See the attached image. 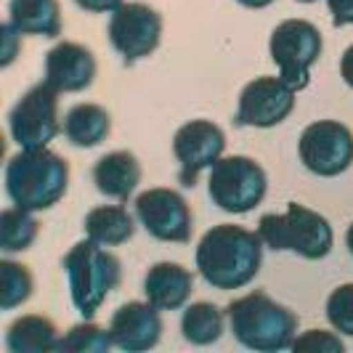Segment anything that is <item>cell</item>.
<instances>
[{
	"label": "cell",
	"instance_id": "obj_1",
	"mask_svg": "<svg viewBox=\"0 0 353 353\" xmlns=\"http://www.w3.org/2000/svg\"><path fill=\"white\" fill-rule=\"evenodd\" d=\"M263 263L261 234L234 223L212 226L196 245V268L215 290H239L250 284Z\"/></svg>",
	"mask_w": 353,
	"mask_h": 353
},
{
	"label": "cell",
	"instance_id": "obj_2",
	"mask_svg": "<svg viewBox=\"0 0 353 353\" xmlns=\"http://www.w3.org/2000/svg\"><path fill=\"white\" fill-rule=\"evenodd\" d=\"M70 186V162L46 149H21L6 165V192L24 210H48Z\"/></svg>",
	"mask_w": 353,
	"mask_h": 353
},
{
	"label": "cell",
	"instance_id": "obj_3",
	"mask_svg": "<svg viewBox=\"0 0 353 353\" xmlns=\"http://www.w3.org/2000/svg\"><path fill=\"white\" fill-rule=\"evenodd\" d=\"M226 316L231 335L250 351L276 353L292 348L298 332V314L282 303L271 301L263 290L229 303Z\"/></svg>",
	"mask_w": 353,
	"mask_h": 353
},
{
	"label": "cell",
	"instance_id": "obj_4",
	"mask_svg": "<svg viewBox=\"0 0 353 353\" xmlns=\"http://www.w3.org/2000/svg\"><path fill=\"white\" fill-rule=\"evenodd\" d=\"M61 265L67 271L72 305L83 314V319L90 321L99 314L106 295L120 287V279H123L120 258L106 252L104 245L88 239V242H77L64 255Z\"/></svg>",
	"mask_w": 353,
	"mask_h": 353
},
{
	"label": "cell",
	"instance_id": "obj_5",
	"mask_svg": "<svg viewBox=\"0 0 353 353\" xmlns=\"http://www.w3.org/2000/svg\"><path fill=\"white\" fill-rule=\"evenodd\" d=\"M258 234L263 239V245L274 252H298L305 261H321L330 255V250L335 245V234L332 226L324 215L316 210H308L298 202H290L287 212H265L258 223Z\"/></svg>",
	"mask_w": 353,
	"mask_h": 353
},
{
	"label": "cell",
	"instance_id": "obj_6",
	"mask_svg": "<svg viewBox=\"0 0 353 353\" xmlns=\"http://www.w3.org/2000/svg\"><path fill=\"white\" fill-rule=\"evenodd\" d=\"M265 189H268V178L255 159L234 154V157H221L210 168L208 192L212 205H218L223 212L234 215L250 212L263 202Z\"/></svg>",
	"mask_w": 353,
	"mask_h": 353
},
{
	"label": "cell",
	"instance_id": "obj_7",
	"mask_svg": "<svg viewBox=\"0 0 353 353\" xmlns=\"http://www.w3.org/2000/svg\"><path fill=\"white\" fill-rule=\"evenodd\" d=\"M321 32L316 24L305 19H287L282 21L268 40V53L279 67V77L290 88L303 90L311 83V67L321 56Z\"/></svg>",
	"mask_w": 353,
	"mask_h": 353
},
{
	"label": "cell",
	"instance_id": "obj_8",
	"mask_svg": "<svg viewBox=\"0 0 353 353\" xmlns=\"http://www.w3.org/2000/svg\"><path fill=\"white\" fill-rule=\"evenodd\" d=\"M11 139L21 149H46L59 136V90L51 83H37L19 99L8 114Z\"/></svg>",
	"mask_w": 353,
	"mask_h": 353
},
{
	"label": "cell",
	"instance_id": "obj_9",
	"mask_svg": "<svg viewBox=\"0 0 353 353\" xmlns=\"http://www.w3.org/2000/svg\"><path fill=\"white\" fill-rule=\"evenodd\" d=\"M298 152L301 162L314 176H340L353 162V136L337 120H319L303 130Z\"/></svg>",
	"mask_w": 353,
	"mask_h": 353
},
{
	"label": "cell",
	"instance_id": "obj_10",
	"mask_svg": "<svg viewBox=\"0 0 353 353\" xmlns=\"http://www.w3.org/2000/svg\"><path fill=\"white\" fill-rule=\"evenodd\" d=\"M162 37V17L146 3H123L112 11L109 43L123 56L125 64H133L157 51Z\"/></svg>",
	"mask_w": 353,
	"mask_h": 353
},
{
	"label": "cell",
	"instance_id": "obj_11",
	"mask_svg": "<svg viewBox=\"0 0 353 353\" xmlns=\"http://www.w3.org/2000/svg\"><path fill=\"white\" fill-rule=\"evenodd\" d=\"M136 215L141 226L159 242H181L186 245L192 239V210L189 202L178 194L176 189H149L136 196Z\"/></svg>",
	"mask_w": 353,
	"mask_h": 353
},
{
	"label": "cell",
	"instance_id": "obj_12",
	"mask_svg": "<svg viewBox=\"0 0 353 353\" xmlns=\"http://www.w3.org/2000/svg\"><path fill=\"white\" fill-rule=\"evenodd\" d=\"M295 93L282 77H255L239 93V109H236V125L248 128H274L290 117L295 109Z\"/></svg>",
	"mask_w": 353,
	"mask_h": 353
},
{
	"label": "cell",
	"instance_id": "obj_13",
	"mask_svg": "<svg viewBox=\"0 0 353 353\" xmlns=\"http://www.w3.org/2000/svg\"><path fill=\"white\" fill-rule=\"evenodd\" d=\"M223 149H226V136L210 120H192L178 128L173 139V154L181 162V173H178L181 186L192 189L199 173L221 159Z\"/></svg>",
	"mask_w": 353,
	"mask_h": 353
},
{
	"label": "cell",
	"instance_id": "obj_14",
	"mask_svg": "<svg viewBox=\"0 0 353 353\" xmlns=\"http://www.w3.org/2000/svg\"><path fill=\"white\" fill-rule=\"evenodd\" d=\"M109 335L120 351L141 353L154 348L162 337L159 308H154L152 303H125L114 311V316L109 321Z\"/></svg>",
	"mask_w": 353,
	"mask_h": 353
},
{
	"label": "cell",
	"instance_id": "obj_15",
	"mask_svg": "<svg viewBox=\"0 0 353 353\" xmlns=\"http://www.w3.org/2000/svg\"><path fill=\"white\" fill-rule=\"evenodd\" d=\"M96 80V59L80 43H59L46 53V83L59 93H77L93 85Z\"/></svg>",
	"mask_w": 353,
	"mask_h": 353
},
{
	"label": "cell",
	"instance_id": "obj_16",
	"mask_svg": "<svg viewBox=\"0 0 353 353\" xmlns=\"http://www.w3.org/2000/svg\"><path fill=\"white\" fill-rule=\"evenodd\" d=\"M143 292L159 311H178L194 292V274L178 263H154L143 276Z\"/></svg>",
	"mask_w": 353,
	"mask_h": 353
},
{
	"label": "cell",
	"instance_id": "obj_17",
	"mask_svg": "<svg viewBox=\"0 0 353 353\" xmlns=\"http://www.w3.org/2000/svg\"><path fill=\"white\" fill-rule=\"evenodd\" d=\"M93 183L104 196L128 202V196L141 183V165L133 152H109L93 165Z\"/></svg>",
	"mask_w": 353,
	"mask_h": 353
},
{
	"label": "cell",
	"instance_id": "obj_18",
	"mask_svg": "<svg viewBox=\"0 0 353 353\" xmlns=\"http://www.w3.org/2000/svg\"><path fill=\"white\" fill-rule=\"evenodd\" d=\"M59 330L48 316L27 314L8 324L6 348L11 353H48L59 348Z\"/></svg>",
	"mask_w": 353,
	"mask_h": 353
},
{
	"label": "cell",
	"instance_id": "obj_19",
	"mask_svg": "<svg viewBox=\"0 0 353 353\" xmlns=\"http://www.w3.org/2000/svg\"><path fill=\"white\" fill-rule=\"evenodd\" d=\"M8 17L19 35H61L59 0H8Z\"/></svg>",
	"mask_w": 353,
	"mask_h": 353
},
{
	"label": "cell",
	"instance_id": "obj_20",
	"mask_svg": "<svg viewBox=\"0 0 353 353\" xmlns=\"http://www.w3.org/2000/svg\"><path fill=\"white\" fill-rule=\"evenodd\" d=\"M61 130L72 146L90 149V146H99L101 141H106V136L112 130V117L104 106L77 104L67 112Z\"/></svg>",
	"mask_w": 353,
	"mask_h": 353
},
{
	"label": "cell",
	"instance_id": "obj_21",
	"mask_svg": "<svg viewBox=\"0 0 353 353\" xmlns=\"http://www.w3.org/2000/svg\"><path fill=\"white\" fill-rule=\"evenodd\" d=\"M83 229L93 242H99L104 248H117V245H125L128 239H133L136 221L123 205H101L85 215Z\"/></svg>",
	"mask_w": 353,
	"mask_h": 353
},
{
	"label": "cell",
	"instance_id": "obj_22",
	"mask_svg": "<svg viewBox=\"0 0 353 353\" xmlns=\"http://www.w3.org/2000/svg\"><path fill=\"white\" fill-rule=\"evenodd\" d=\"M181 332L192 345H212L223 335V314L212 303H192L181 316Z\"/></svg>",
	"mask_w": 353,
	"mask_h": 353
},
{
	"label": "cell",
	"instance_id": "obj_23",
	"mask_svg": "<svg viewBox=\"0 0 353 353\" xmlns=\"http://www.w3.org/2000/svg\"><path fill=\"white\" fill-rule=\"evenodd\" d=\"M37 231H40V223L32 218V210L14 205L0 212V248L6 252L30 250L37 239Z\"/></svg>",
	"mask_w": 353,
	"mask_h": 353
},
{
	"label": "cell",
	"instance_id": "obj_24",
	"mask_svg": "<svg viewBox=\"0 0 353 353\" xmlns=\"http://www.w3.org/2000/svg\"><path fill=\"white\" fill-rule=\"evenodd\" d=\"M32 274L30 268L14 261H0V308L11 311L21 303H27L32 298Z\"/></svg>",
	"mask_w": 353,
	"mask_h": 353
},
{
	"label": "cell",
	"instance_id": "obj_25",
	"mask_svg": "<svg viewBox=\"0 0 353 353\" xmlns=\"http://www.w3.org/2000/svg\"><path fill=\"white\" fill-rule=\"evenodd\" d=\"M112 345H114V343H112V335H109L106 330H101V327L90 324L88 319H85L83 324L70 327V332L59 340V348H56V351H61V353H106Z\"/></svg>",
	"mask_w": 353,
	"mask_h": 353
},
{
	"label": "cell",
	"instance_id": "obj_26",
	"mask_svg": "<svg viewBox=\"0 0 353 353\" xmlns=\"http://www.w3.org/2000/svg\"><path fill=\"white\" fill-rule=\"evenodd\" d=\"M327 319L337 332L353 337V282L340 284L327 298Z\"/></svg>",
	"mask_w": 353,
	"mask_h": 353
},
{
	"label": "cell",
	"instance_id": "obj_27",
	"mask_svg": "<svg viewBox=\"0 0 353 353\" xmlns=\"http://www.w3.org/2000/svg\"><path fill=\"white\" fill-rule=\"evenodd\" d=\"M295 351H314V353H343L345 345L343 340L332 332H324V330H308L301 337H295L292 343Z\"/></svg>",
	"mask_w": 353,
	"mask_h": 353
},
{
	"label": "cell",
	"instance_id": "obj_28",
	"mask_svg": "<svg viewBox=\"0 0 353 353\" xmlns=\"http://www.w3.org/2000/svg\"><path fill=\"white\" fill-rule=\"evenodd\" d=\"M330 14H332V24L335 27H345L353 24V0H327Z\"/></svg>",
	"mask_w": 353,
	"mask_h": 353
},
{
	"label": "cell",
	"instance_id": "obj_29",
	"mask_svg": "<svg viewBox=\"0 0 353 353\" xmlns=\"http://www.w3.org/2000/svg\"><path fill=\"white\" fill-rule=\"evenodd\" d=\"M74 3L88 14H106V11H117L123 6V0H74Z\"/></svg>",
	"mask_w": 353,
	"mask_h": 353
},
{
	"label": "cell",
	"instance_id": "obj_30",
	"mask_svg": "<svg viewBox=\"0 0 353 353\" xmlns=\"http://www.w3.org/2000/svg\"><path fill=\"white\" fill-rule=\"evenodd\" d=\"M340 74H343V80L353 88V46L345 48L343 59H340Z\"/></svg>",
	"mask_w": 353,
	"mask_h": 353
},
{
	"label": "cell",
	"instance_id": "obj_31",
	"mask_svg": "<svg viewBox=\"0 0 353 353\" xmlns=\"http://www.w3.org/2000/svg\"><path fill=\"white\" fill-rule=\"evenodd\" d=\"M236 3H242L245 8H265V6H271L274 0H236Z\"/></svg>",
	"mask_w": 353,
	"mask_h": 353
},
{
	"label": "cell",
	"instance_id": "obj_32",
	"mask_svg": "<svg viewBox=\"0 0 353 353\" xmlns=\"http://www.w3.org/2000/svg\"><path fill=\"white\" fill-rule=\"evenodd\" d=\"M345 245H348V250H351V255H353V223L348 226V234H345Z\"/></svg>",
	"mask_w": 353,
	"mask_h": 353
},
{
	"label": "cell",
	"instance_id": "obj_33",
	"mask_svg": "<svg viewBox=\"0 0 353 353\" xmlns=\"http://www.w3.org/2000/svg\"><path fill=\"white\" fill-rule=\"evenodd\" d=\"M298 3H314V0H298Z\"/></svg>",
	"mask_w": 353,
	"mask_h": 353
}]
</instances>
